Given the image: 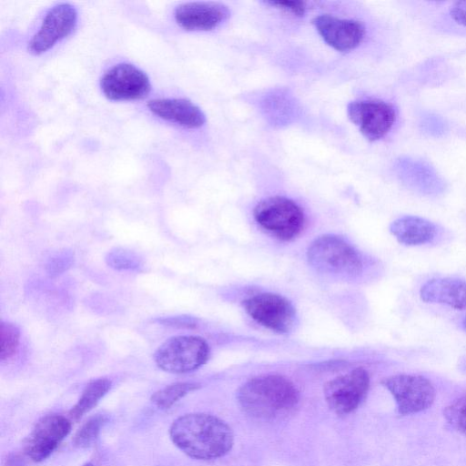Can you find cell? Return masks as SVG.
Returning a JSON list of instances; mask_svg holds the SVG:
<instances>
[{
    "mask_svg": "<svg viewBox=\"0 0 466 466\" xmlns=\"http://www.w3.org/2000/svg\"><path fill=\"white\" fill-rule=\"evenodd\" d=\"M169 436L184 453L204 461L226 455L234 441L230 427L219 418L206 413L178 417L170 426Z\"/></svg>",
    "mask_w": 466,
    "mask_h": 466,
    "instance_id": "cell-1",
    "label": "cell"
},
{
    "mask_svg": "<svg viewBox=\"0 0 466 466\" xmlns=\"http://www.w3.org/2000/svg\"><path fill=\"white\" fill-rule=\"evenodd\" d=\"M242 410L253 418L275 420L287 416L297 407L299 394L289 379L276 374L254 377L238 390Z\"/></svg>",
    "mask_w": 466,
    "mask_h": 466,
    "instance_id": "cell-2",
    "label": "cell"
},
{
    "mask_svg": "<svg viewBox=\"0 0 466 466\" xmlns=\"http://www.w3.org/2000/svg\"><path fill=\"white\" fill-rule=\"evenodd\" d=\"M308 259L318 271L332 275H357L363 267L360 253L335 235H323L314 239L308 248Z\"/></svg>",
    "mask_w": 466,
    "mask_h": 466,
    "instance_id": "cell-3",
    "label": "cell"
},
{
    "mask_svg": "<svg viewBox=\"0 0 466 466\" xmlns=\"http://www.w3.org/2000/svg\"><path fill=\"white\" fill-rule=\"evenodd\" d=\"M257 223L281 240H290L303 228L305 218L300 207L285 197H270L254 208Z\"/></svg>",
    "mask_w": 466,
    "mask_h": 466,
    "instance_id": "cell-4",
    "label": "cell"
},
{
    "mask_svg": "<svg viewBox=\"0 0 466 466\" xmlns=\"http://www.w3.org/2000/svg\"><path fill=\"white\" fill-rule=\"evenodd\" d=\"M208 344L197 336H176L162 343L154 354L157 366L170 373L195 370L207 362Z\"/></svg>",
    "mask_w": 466,
    "mask_h": 466,
    "instance_id": "cell-5",
    "label": "cell"
},
{
    "mask_svg": "<svg viewBox=\"0 0 466 466\" xmlns=\"http://www.w3.org/2000/svg\"><path fill=\"white\" fill-rule=\"evenodd\" d=\"M393 396L398 411L409 415L428 409L434 401L435 389L425 377L416 374H396L381 380Z\"/></svg>",
    "mask_w": 466,
    "mask_h": 466,
    "instance_id": "cell-6",
    "label": "cell"
},
{
    "mask_svg": "<svg viewBox=\"0 0 466 466\" xmlns=\"http://www.w3.org/2000/svg\"><path fill=\"white\" fill-rule=\"evenodd\" d=\"M243 305L255 321L272 331L288 333L294 327L295 309L289 299L279 294H257L247 299Z\"/></svg>",
    "mask_w": 466,
    "mask_h": 466,
    "instance_id": "cell-7",
    "label": "cell"
},
{
    "mask_svg": "<svg viewBox=\"0 0 466 466\" xmlns=\"http://www.w3.org/2000/svg\"><path fill=\"white\" fill-rule=\"evenodd\" d=\"M369 388V373L359 367L328 381L324 386V396L329 407L337 414L343 415L359 407Z\"/></svg>",
    "mask_w": 466,
    "mask_h": 466,
    "instance_id": "cell-8",
    "label": "cell"
},
{
    "mask_svg": "<svg viewBox=\"0 0 466 466\" xmlns=\"http://www.w3.org/2000/svg\"><path fill=\"white\" fill-rule=\"evenodd\" d=\"M100 86L110 100H137L147 96L151 84L147 75L127 63L117 64L102 76Z\"/></svg>",
    "mask_w": 466,
    "mask_h": 466,
    "instance_id": "cell-9",
    "label": "cell"
},
{
    "mask_svg": "<svg viewBox=\"0 0 466 466\" xmlns=\"http://www.w3.org/2000/svg\"><path fill=\"white\" fill-rule=\"evenodd\" d=\"M347 114L360 133L369 140L385 137L397 119L394 106L381 100H360L348 105Z\"/></svg>",
    "mask_w": 466,
    "mask_h": 466,
    "instance_id": "cell-10",
    "label": "cell"
},
{
    "mask_svg": "<svg viewBox=\"0 0 466 466\" xmlns=\"http://www.w3.org/2000/svg\"><path fill=\"white\" fill-rule=\"evenodd\" d=\"M77 22V13L67 3L57 4L46 14L38 31L28 43V51L41 55L52 48L58 41L72 33Z\"/></svg>",
    "mask_w": 466,
    "mask_h": 466,
    "instance_id": "cell-11",
    "label": "cell"
},
{
    "mask_svg": "<svg viewBox=\"0 0 466 466\" xmlns=\"http://www.w3.org/2000/svg\"><path fill=\"white\" fill-rule=\"evenodd\" d=\"M71 422L65 416L50 414L39 420L27 437L25 454L34 461L46 459L68 435Z\"/></svg>",
    "mask_w": 466,
    "mask_h": 466,
    "instance_id": "cell-12",
    "label": "cell"
},
{
    "mask_svg": "<svg viewBox=\"0 0 466 466\" xmlns=\"http://www.w3.org/2000/svg\"><path fill=\"white\" fill-rule=\"evenodd\" d=\"M318 33L332 48L346 52L356 48L364 39L365 26L357 20L321 15L312 20Z\"/></svg>",
    "mask_w": 466,
    "mask_h": 466,
    "instance_id": "cell-13",
    "label": "cell"
},
{
    "mask_svg": "<svg viewBox=\"0 0 466 466\" xmlns=\"http://www.w3.org/2000/svg\"><path fill=\"white\" fill-rule=\"evenodd\" d=\"M230 15L227 5L216 2H188L177 6V24L188 31H208L216 28Z\"/></svg>",
    "mask_w": 466,
    "mask_h": 466,
    "instance_id": "cell-14",
    "label": "cell"
},
{
    "mask_svg": "<svg viewBox=\"0 0 466 466\" xmlns=\"http://www.w3.org/2000/svg\"><path fill=\"white\" fill-rule=\"evenodd\" d=\"M147 106L158 117L186 128H198L206 122L202 110L185 98H157Z\"/></svg>",
    "mask_w": 466,
    "mask_h": 466,
    "instance_id": "cell-15",
    "label": "cell"
},
{
    "mask_svg": "<svg viewBox=\"0 0 466 466\" xmlns=\"http://www.w3.org/2000/svg\"><path fill=\"white\" fill-rule=\"evenodd\" d=\"M395 171L404 184L421 193L438 194L444 189V182L436 170L420 160L400 157L395 163Z\"/></svg>",
    "mask_w": 466,
    "mask_h": 466,
    "instance_id": "cell-16",
    "label": "cell"
},
{
    "mask_svg": "<svg viewBox=\"0 0 466 466\" xmlns=\"http://www.w3.org/2000/svg\"><path fill=\"white\" fill-rule=\"evenodd\" d=\"M420 297L426 303L466 310V280L451 277L431 279L421 286Z\"/></svg>",
    "mask_w": 466,
    "mask_h": 466,
    "instance_id": "cell-17",
    "label": "cell"
},
{
    "mask_svg": "<svg viewBox=\"0 0 466 466\" xmlns=\"http://www.w3.org/2000/svg\"><path fill=\"white\" fill-rule=\"evenodd\" d=\"M390 233L405 246H420L431 242L436 235V226L418 216H403L390 226Z\"/></svg>",
    "mask_w": 466,
    "mask_h": 466,
    "instance_id": "cell-18",
    "label": "cell"
},
{
    "mask_svg": "<svg viewBox=\"0 0 466 466\" xmlns=\"http://www.w3.org/2000/svg\"><path fill=\"white\" fill-rule=\"evenodd\" d=\"M111 388V381L106 378L91 380L84 389L78 401L69 411L74 420L80 419L92 410L96 403L107 393Z\"/></svg>",
    "mask_w": 466,
    "mask_h": 466,
    "instance_id": "cell-19",
    "label": "cell"
},
{
    "mask_svg": "<svg viewBox=\"0 0 466 466\" xmlns=\"http://www.w3.org/2000/svg\"><path fill=\"white\" fill-rule=\"evenodd\" d=\"M198 388L199 385L195 382L173 383L155 392L151 400L160 409H169L181 398Z\"/></svg>",
    "mask_w": 466,
    "mask_h": 466,
    "instance_id": "cell-20",
    "label": "cell"
},
{
    "mask_svg": "<svg viewBox=\"0 0 466 466\" xmlns=\"http://www.w3.org/2000/svg\"><path fill=\"white\" fill-rule=\"evenodd\" d=\"M107 265L117 270L139 271L143 268L142 258L134 251L114 248L106 256Z\"/></svg>",
    "mask_w": 466,
    "mask_h": 466,
    "instance_id": "cell-21",
    "label": "cell"
},
{
    "mask_svg": "<svg viewBox=\"0 0 466 466\" xmlns=\"http://www.w3.org/2000/svg\"><path fill=\"white\" fill-rule=\"evenodd\" d=\"M20 340L19 329L10 322L0 325V360H9L17 351Z\"/></svg>",
    "mask_w": 466,
    "mask_h": 466,
    "instance_id": "cell-22",
    "label": "cell"
},
{
    "mask_svg": "<svg viewBox=\"0 0 466 466\" xmlns=\"http://www.w3.org/2000/svg\"><path fill=\"white\" fill-rule=\"evenodd\" d=\"M104 421L105 418L101 415L89 419L76 433L74 437L75 445L79 448L91 446L97 438Z\"/></svg>",
    "mask_w": 466,
    "mask_h": 466,
    "instance_id": "cell-23",
    "label": "cell"
},
{
    "mask_svg": "<svg viewBox=\"0 0 466 466\" xmlns=\"http://www.w3.org/2000/svg\"><path fill=\"white\" fill-rule=\"evenodd\" d=\"M73 263V252L70 250H62L48 258L46 264V270L49 276L56 277L71 268Z\"/></svg>",
    "mask_w": 466,
    "mask_h": 466,
    "instance_id": "cell-24",
    "label": "cell"
},
{
    "mask_svg": "<svg viewBox=\"0 0 466 466\" xmlns=\"http://www.w3.org/2000/svg\"><path fill=\"white\" fill-rule=\"evenodd\" d=\"M445 417L455 429L466 434V398H461L447 407Z\"/></svg>",
    "mask_w": 466,
    "mask_h": 466,
    "instance_id": "cell-25",
    "label": "cell"
},
{
    "mask_svg": "<svg viewBox=\"0 0 466 466\" xmlns=\"http://www.w3.org/2000/svg\"><path fill=\"white\" fill-rule=\"evenodd\" d=\"M265 4L297 16L304 15L307 9L306 3L301 1H267Z\"/></svg>",
    "mask_w": 466,
    "mask_h": 466,
    "instance_id": "cell-26",
    "label": "cell"
},
{
    "mask_svg": "<svg viewBox=\"0 0 466 466\" xmlns=\"http://www.w3.org/2000/svg\"><path fill=\"white\" fill-rule=\"evenodd\" d=\"M421 126L425 132L432 136H440L445 130L444 122L435 115H429L424 117Z\"/></svg>",
    "mask_w": 466,
    "mask_h": 466,
    "instance_id": "cell-27",
    "label": "cell"
},
{
    "mask_svg": "<svg viewBox=\"0 0 466 466\" xmlns=\"http://www.w3.org/2000/svg\"><path fill=\"white\" fill-rule=\"evenodd\" d=\"M450 16L456 24L466 27V0L455 2L450 9Z\"/></svg>",
    "mask_w": 466,
    "mask_h": 466,
    "instance_id": "cell-28",
    "label": "cell"
},
{
    "mask_svg": "<svg viewBox=\"0 0 466 466\" xmlns=\"http://www.w3.org/2000/svg\"><path fill=\"white\" fill-rule=\"evenodd\" d=\"M157 321L162 325L170 327H190L192 325L191 319L184 316L158 319Z\"/></svg>",
    "mask_w": 466,
    "mask_h": 466,
    "instance_id": "cell-29",
    "label": "cell"
},
{
    "mask_svg": "<svg viewBox=\"0 0 466 466\" xmlns=\"http://www.w3.org/2000/svg\"><path fill=\"white\" fill-rule=\"evenodd\" d=\"M20 458H17L16 456H14L9 460L8 466H23V462L19 461Z\"/></svg>",
    "mask_w": 466,
    "mask_h": 466,
    "instance_id": "cell-30",
    "label": "cell"
},
{
    "mask_svg": "<svg viewBox=\"0 0 466 466\" xmlns=\"http://www.w3.org/2000/svg\"><path fill=\"white\" fill-rule=\"evenodd\" d=\"M463 329H464V330L466 332V318L463 320Z\"/></svg>",
    "mask_w": 466,
    "mask_h": 466,
    "instance_id": "cell-31",
    "label": "cell"
},
{
    "mask_svg": "<svg viewBox=\"0 0 466 466\" xmlns=\"http://www.w3.org/2000/svg\"><path fill=\"white\" fill-rule=\"evenodd\" d=\"M83 466H94V465L92 463L88 462V463L84 464Z\"/></svg>",
    "mask_w": 466,
    "mask_h": 466,
    "instance_id": "cell-32",
    "label": "cell"
}]
</instances>
